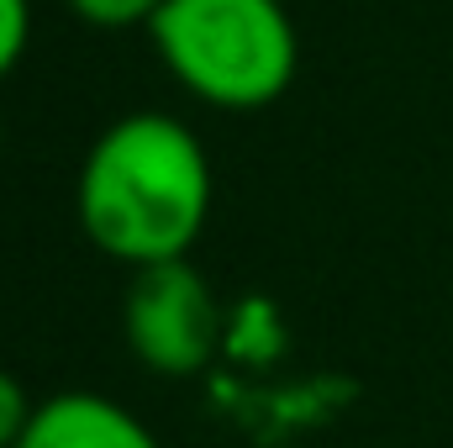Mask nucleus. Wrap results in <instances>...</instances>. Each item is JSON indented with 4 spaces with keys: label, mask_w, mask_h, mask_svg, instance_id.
<instances>
[{
    "label": "nucleus",
    "mask_w": 453,
    "mask_h": 448,
    "mask_svg": "<svg viewBox=\"0 0 453 448\" xmlns=\"http://www.w3.org/2000/svg\"><path fill=\"white\" fill-rule=\"evenodd\" d=\"M211 158L169 112H127L96 132L74 180V217L96 253L127 269L190 259L211 222Z\"/></svg>",
    "instance_id": "nucleus-1"
},
{
    "label": "nucleus",
    "mask_w": 453,
    "mask_h": 448,
    "mask_svg": "<svg viewBox=\"0 0 453 448\" xmlns=\"http://www.w3.org/2000/svg\"><path fill=\"white\" fill-rule=\"evenodd\" d=\"M148 37L169 80L217 112L274 106L301 69L285 0H164Z\"/></svg>",
    "instance_id": "nucleus-2"
},
{
    "label": "nucleus",
    "mask_w": 453,
    "mask_h": 448,
    "mask_svg": "<svg viewBox=\"0 0 453 448\" xmlns=\"http://www.w3.org/2000/svg\"><path fill=\"white\" fill-rule=\"evenodd\" d=\"M121 337L132 359L164 380L201 375L222 343V306L211 280L190 259L132 269V285L121 296Z\"/></svg>",
    "instance_id": "nucleus-3"
},
{
    "label": "nucleus",
    "mask_w": 453,
    "mask_h": 448,
    "mask_svg": "<svg viewBox=\"0 0 453 448\" xmlns=\"http://www.w3.org/2000/svg\"><path fill=\"white\" fill-rule=\"evenodd\" d=\"M16 448H164L153 428L101 390H58L32 406Z\"/></svg>",
    "instance_id": "nucleus-4"
},
{
    "label": "nucleus",
    "mask_w": 453,
    "mask_h": 448,
    "mask_svg": "<svg viewBox=\"0 0 453 448\" xmlns=\"http://www.w3.org/2000/svg\"><path fill=\"white\" fill-rule=\"evenodd\" d=\"M164 0H69V11L85 21V27H101V32H127V27H148L158 16Z\"/></svg>",
    "instance_id": "nucleus-5"
},
{
    "label": "nucleus",
    "mask_w": 453,
    "mask_h": 448,
    "mask_svg": "<svg viewBox=\"0 0 453 448\" xmlns=\"http://www.w3.org/2000/svg\"><path fill=\"white\" fill-rule=\"evenodd\" d=\"M32 42V0H0V80L21 69Z\"/></svg>",
    "instance_id": "nucleus-6"
},
{
    "label": "nucleus",
    "mask_w": 453,
    "mask_h": 448,
    "mask_svg": "<svg viewBox=\"0 0 453 448\" xmlns=\"http://www.w3.org/2000/svg\"><path fill=\"white\" fill-rule=\"evenodd\" d=\"M32 396H27V385L0 364V448H16L21 438V428H27V417H32Z\"/></svg>",
    "instance_id": "nucleus-7"
}]
</instances>
